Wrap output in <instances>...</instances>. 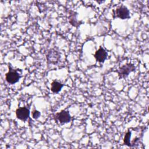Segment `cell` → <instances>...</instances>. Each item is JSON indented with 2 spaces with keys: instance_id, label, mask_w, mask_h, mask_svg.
<instances>
[{
  "instance_id": "obj_1",
  "label": "cell",
  "mask_w": 149,
  "mask_h": 149,
  "mask_svg": "<svg viewBox=\"0 0 149 149\" xmlns=\"http://www.w3.org/2000/svg\"><path fill=\"white\" fill-rule=\"evenodd\" d=\"M9 70L5 74L6 81L10 84H14L17 83L21 78V73H19L20 69H14L12 65L8 64Z\"/></svg>"
},
{
  "instance_id": "obj_2",
  "label": "cell",
  "mask_w": 149,
  "mask_h": 149,
  "mask_svg": "<svg viewBox=\"0 0 149 149\" xmlns=\"http://www.w3.org/2000/svg\"><path fill=\"white\" fill-rule=\"evenodd\" d=\"M112 17L113 19L119 18L122 20L129 19L130 17V11L126 6L121 5L112 10Z\"/></svg>"
},
{
  "instance_id": "obj_3",
  "label": "cell",
  "mask_w": 149,
  "mask_h": 149,
  "mask_svg": "<svg viewBox=\"0 0 149 149\" xmlns=\"http://www.w3.org/2000/svg\"><path fill=\"white\" fill-rule=\"evenodd\" d=\"M135 70L136 66L134 64L132 63H127L119 68L116 70V72L118 74L119 79H125L131 72H134Z\"/></svg>"
},
{
  "instance_id": "obj_4",
  "label": "cell",
  "mask_w": 149,
  "mask_h": 149,
  "mask_svg": "<svg viewBox=\"0 0 149 149\" xmlns=\"http://www.w3.org/2000/svg\"><path fill=\"white\" fill-rule=\"evenodd\" d=\"M54 119L55 120L58 121L61 125H63L70 122L72 119V116L68 110L63 109L55 114Z\"/></svg>"
},
{
  "instance_id": "obj_5",
  "label": "cell",
  "mask_w": 149,
  "mask_h": 149,
  "mask_svg": "<svg viewBox=\"0 0 149 149\" xmlns=\"http://www.w3.org/2000/svg\"><path fill=\"white\" fill-rule=\"evenodd\" d=\"M46 58L48 63L56 65L60 61L61 54L57 50L55 49H51L48 51L46 55Z\"/></svg>"
},
{
  "instance_id": "obj_6",
  "label": "cell",
  "mask_w": 149,
  "mask_h": 149,
  "mask_svg": "<svg viewBox=\"0 0 149 149\" xmlns=\"http://www.w3.org/2000/svg\"><path fill=\"white\" fill-rule=\"evenodd\" d=\"M16 118L22 121H26L30 116V109L26 107H19L16 110Z\"/></svg>"
},
{
  "instance_id": "obj_7",
  "label": "cell",
  "mask_w": 149,
  "mask_h": 149,
  "mask_svg": "<svg viewBox=\"0 0 149 149\" xmlns=\"http://www.w3.org/2000/svg\"><path fill=\"white\" fill-rule=\"evenodd\" d=\"M94 56L97 62L100 63H104L107 58L108 53L103 47H100L99 49L95 51Z\"/></svg>"
},
{
  "instance_id": "obj_8",
  "label": "cell",
  "mask_w": 149,
  "mask_h": 149,
  "mask_svg": "<svg viewBox=\"0 0 149 149\" xmlns=\"http://www.w3.org/2000/svg\"><path fill=\"white\" fill-rule=\"evenodd\" d=\"M77 13L74 11H71L69 16V23L73 26V27H75L77 28L79 26H80L82 22L81 21H79L77 19Z\"/></svg>"
},
{
  "instance_id": "obj_9",
  "label": "cell",
  "mask_w": 149,
  "mask_h": 149,
  "mask_svg": "<svg viewBox=\"0 0 149 149\" xmlns=\"http://www.w3.org/2000/svg\"><path fill=\"white\" fill-rule=\"evenodd\" d=\"M64 86V84L58 80H54L51 84V90L52 93L57 94L60 92Z\"/></svg>"
},
{
  "instance_id": "obj_10",
  "label": "cell",
  "mask_w": 149,
  "mask_h": 149,
  "mask_svg": "<svg viewBox=\"0 0 149 149\" xmlns=\"http://www.w3.org/2000/svg\"><path fill=\"white\" fill-rule=\"evenodd\" d=\"M131 136H132V130L130 129H129L125 134V136L123 138V144L128 147H130Z\"/></svg>"
},
{
  "instance_id": "obj_11",
  "label": "cell",
  "mask_w": 149,
  "mask_h": 149,
  "mask_svg": "<svg viewBox=\"0 0 149 149\" xmlns=\"http://www.w3.org/2000/svg\"><path fill=\"white\" fill-rule=\"evenodd\" d=\"M41 115V112L36 109H34L32 112V118L34 119H37L40 118Z\"/></svg>"
},
{
  "instance_id": "obj_12",
  "label": "cell",
  "mask_w": 149,
  "mask_h": 149,
  "mask_svg": "<svg viewBox=\"0 0 149 149\" xmlns=\"http://www.w3.org/2000/svg\"><path fill=\"white\" fill-rule=\"evenodd\" d=\"M97 2H98V3H102V2H105V1H97Z\"/></svg>"
}]
</instances>
